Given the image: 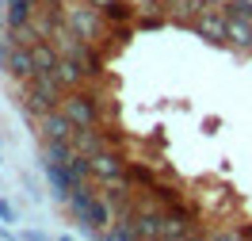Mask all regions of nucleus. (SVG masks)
Masks as SVG:
<instances>
[{
    "mask_svg": "<svg viewBox=\"0 0 252 241\" xmlns=\"http://www.w3.org/2000/svg\"><path fill=\"white\" fill-rule=\"evenodd\" d=\"M65 207H69V214H73L88 234H103V230L115 222L111 203L103 199V195H95L88 184H77V188L69 192V199H65Z\"/></svg>",
    "mask_w": 252,
    "mask_h": 241,
    "instance_id": "nucleus-1",
    "label": "nucleus"
},
{
    "mask_svg": "<svg viewBox=\"0 0 252 241\" xmlns=\"http://www.w3.org/2000/svg\"><path fill=\"white\" fill-rule=\"evenodd\" d=\"M62 100H65L62 80L54 77V73H34V77L23 84V100H19V107L31 115V119H38V115L62 107Z\"/></svg>",
    "mask_w": 252,
    "mask_h": 241,
    "instance_id": "nucleus-2",
    "label": "nucleus"
},
{
    "mask_svg": "<svg viewBox=\"0 0 252 241\" xmlns=\"http://www.w3.org/2000/svg\"><path fill=\"white\" fill-rule=\"evenodd\" d=\"M99 100H103V96H99V92H92V88L84 84V88H73V92H65L62 111L69 115L77 127H95V123H99V111H103V107H99Z\"/></svg>",
    "mask_w": 252,
    "mask_h": 241,
    "instance_id": "nucleus-3",
    "label": "nucleus"
},
{
    "mask_svg": "<svg viewBox=\"0 0 252 241\" xmlns=\"http://www.w3.org/2000/svg\"><path fill=\"white\" fill-rule=\"evenodd\" d=\"M130 172V165H126V157L119 153V149H99V153H92V180L95 184H123V180Z\"/></svg>",
    "mask_w": 252,
    "mask_h": 241,
    "instance_id": "nucleus-4",
    "label": "nucleus"
},
{
    "mask_svg": "<svg viewBox=\"0 0 252 241\" xmlns=\"http://www.w3.org/2000/svg\"><path fill=\"white\" fill-rule=\"evenodd\" d=\"M225 27H229V19H225V12H221V8H206L203 16L191 23V31L199 34L203 42H210V46H229Z\"/></svg>",
    "mask_w": 252,
    "mask_h": 241,
    "instance_id": "nucleus-5",
    "label": "nucleus"
},
{
    "mask_svg": "<svg viewBox=\"0 0 252 241\" xmlns=\"http://www.w3.org/2000/svg\"><path fill=\"white\" fill-rule=\"evenodd\" d=\"M34 130L42 134V142H50V138L73 142V134H77V123H73V119H69L62 107H54V111H46V115H38V119H34Z\"/></svg>",
    "mask_w": 252,
    "mask_h": 241,
    "instance_id": "nucleus-6",
    "label": "nucleus"
},
{
    "mask_svg": "<svg viewBox=\"0 0 252 241\" xmlns=\"http://www.w3.org/2000/svg\"><path fill=\"white\" fill-rule=\"evenodd\" d=\"M4 73H8L12 80H19V84H27V80H31L34 73H38V65H34V54H31V46H19V42H12Z\"/></svg>",
    "mask_w": 252,
    "mask_h": 241,
    "instance_id": "nucleus-7",
    "label": "nucleus"
},
{
    "mask_svg": "<svg viewBox=\"0 0 252 241\" xmlns=\"http://www.w3.org/2000/svg\"><path fill=\"white\" fill-rule=\"evenodd\" d=\"M115 142L119 138H111L107 130H99V123L95 127H77V134H73V145H77L80 153H99V149H115Z\"/></svg>",
    "mask_w": 252,
    "mask_h": 241,
    "instance_id": "nucleus-8",
    "label": "nucleus"
},
{
    "mask_svg": "<svg viewBox=\"0 0 252 241\" xmlns=\"http://www.w3.org/2000/svg\"><path fill=\"white\" fill-rule=\"evenodd\" d=\"M225 19H229V27H225L229 46H233L237 54H252V16H229V12H225Z\"/></svg>",
    "mask_w": 252,
    "mask_h": 241,
    "instance_id": "nucleus-9",
    "label": "nucleus"
},
{
    "mask_svg": "<svg viewBox=\"0 0 252 241\" xmlns=\"http://www.w3.org/2000/svg\"><path fill=\"white\" fill-rule=\"evenodd\" d=\"M54 77L62 80L65 92H73V88H84V84H88V69H84L77 58H62L58 69H54Z\"/></svg>",
    "mask_w": 252,
    "mask_h": 241,
    "instance_id": "nucleus-10",
    "label": "nucleus"
},
{
    "mask_svg": "<svg viewBox=\"0 0 252 241\" xmlns=\"http://www.w3.org/2000/svg\"><path fill=\"white\" fill-rule=\"evenodd\" d=\"M34 54V65H38V73H54L58 69V62H62V50L54 46V38H38L31 46Z\"/></svg>",
    "mask_w": 252,
    "mask_h": 241,
    "instance_id": "nucleus-11",
    "label": "nucleus"
},
{
    "mask_svg": "<svg viewBox=\"0 0 252 241\" xmlns=\"http://www.w3.org/2000/svg\"><path fill=\"white\" fill-rule=\"evenodd\" d=\"M42 169H46V180H50V188H54V195H58V199H69V192H73L69 169L58 165V161H42Z\"/></svg>",
    "mask_w": 252,
    "mask_h": 241,
    "instance_id": "nucleus-12",
    "label": "nucleus"
},
{
    "mask_svg": "<svg viewBox=\"0 0 252 241\" xmlns=\"http://www.w3.org/2000/svg\"><path fill=\"white\" fill-rule=\"evenodd\" d=\"M203 12H206V4H203V0H180V4H176L172 12H168V19L191 31V23H195V19L203 16Z\"/></svg>",
    "mask_w": 252,
    "mask_h": 241,
    "instance_id": "nucleus-13",
    "label": "nucleus"
},
{
    "mask_svg": "<svg viewBox=\"0 0 252 241\" xmlns=\"http://www.w3.org/2000/svg\"><path fill=\"white\" fill-rule=\"evenodd\" d=\"M34 0H8V8H4V19H8V27H23V23H31L34 19Z\"/></svg>",
    "mask_w": 252,
    "mask_h": 241,
    "instance_id": "nucleus-14",
    "label": "nucleus"
},
{
    "mask_svg": "<svg viewBox=\"0 0 252 241\" xmlns=\"http://www.w3.org/2000/svg\"><path fill=\"white\" fill-rule=\"evenodd\" d=\"M103 238H111V241H142V234H138V222H134V214H130V218H115V222L103 230Z\"/></svg>",
    "mask_w": 252,
    "mask_h": 241,
    "instance_id": "nucleus-15",
    "label": "nucleus"
},
{
    "mask_svg": "<svg viewBox=\"0 0 252 241\" xmlns=\"http://www.w3.org/2000/svg\"><path fill=\"white\" fill-rule=\"evenodd\" d=\"M221 12H229V16H252V0H225Z\"/></svg>",
    "mask_w": 252,
    "mask_h": 241,
    "instance_id": "nucleus-16",
    "label": "nucleus"
},
{
    "mask_svg": "<svg viewBox=\"0 0 252 241\" xmlns=\"http://www.w3.org/2000/svg\"><path fill=\"white\" fill-rule=\"evenodd\" d=\"M0 218H4V222H16V210H12L8 199H0Z\"/></svg>",
    "mask_w": 252,
    "mask_h": 241,
    "instance_id": "nucleus-17",
    "label": "nucleus"
},
{
    "mask_svg": "<svg viewBox=\"0 0 252 241\" xmlns=\"http://www.w3.org/2000/svg\"><path fill=\"white\" fill-rule=\"evenodd\" d=\"M88 4H95V8H99V12H107V8H115V4H119V0H88Z\"/></svg>",
    "mask_w": 252,
    "mask_h": 241,
    "instance_id": "nucleus-18",
    "label": "nucleus"
},
{
    "mask_svg": "<svg viewBox=\"0 0 252 241\" xmlns=\"http://www.w3.org/2000/svg\"><path fill=\"white\" fill-rule=\"evenodd\" d=\"M138 4V12H145V8H160V0H134Z\"/></svg>",
    "mask_w": 252,
    "mask_h": 241,
    "instance_id": "nucleus-19",
    "label": "nucleus"
},
{
    "mask_svg": "<svg viewBox=\"0 0 252 241\" xmlns=\"http://www.w3.org/2000/svg\"><path fill=\"white\" fill-rule=\"evenodd\" d=\"M176 4H180V0H160V8H164V12H172Z\"/></svg>",
    "mask_w": 252,
    "mask_h": 241,
    "instance_id": "nucleus-20",
    "label": "nucleus"
},
{
    "mask_svg": "<svg viewBox=\"0 0 252 241\" xmlns=\"http://www.w3.org/2000/svg\"><path fill=\"white\" fill-rule=\"evenodd\" d=\"M206 8H221V4H225V0H203Z\"/></svg>",
    "mask_w": 252,
    "mask_h": 241,
    "instance_id": "nucleus-21",
    "label": "nucleus"
}]
</instances>
